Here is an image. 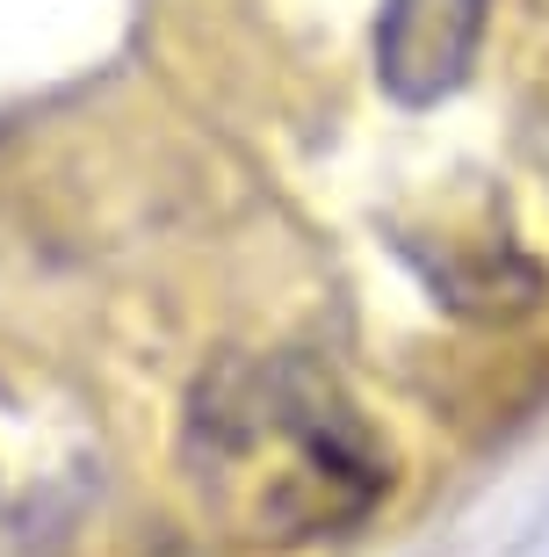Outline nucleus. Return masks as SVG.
<instances>
[{
	"mask_svg": "<svg viewBox=\"0 0 549 557\" xmlns=\"http://www.w3.org/2000/svg\"><path fill=\"white\" fill-rule=\"evenodd\" d=\"M182 471L224 536L304 550L390 493V456L347 384L311 355H224L188 392Z\"/></svg>",
	"mask_w": 549,
	"mask_h": 557,
	"instance_id": "1",
	"label": "nucleus"
},
{
	"mask_svg": "<svg viewBox=\"0 0 549 557\" xmlns=\"http://www.w3.org/2000/svg\"><path fill=\"white\" fill-rule=\"evenodd\" d=\"M491 0H384L376 15V81L390 102L434 109L456 95L485 44Z\"/></svg>",
	"mask_w": 549,
	"mask_h": 557,
	"instance_id": "2",
	"label": "nucleus"
}]
</instances>
